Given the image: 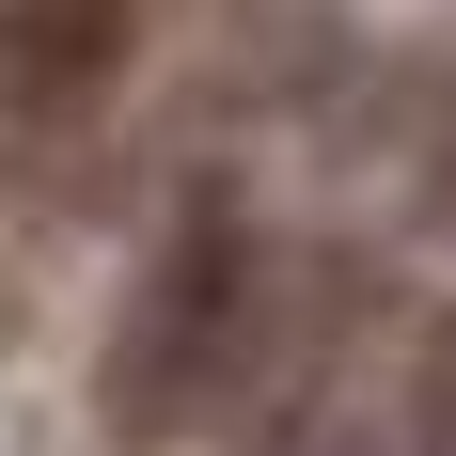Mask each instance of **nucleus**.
<instances>
[{"mask_svg": "<svg viewBox=\"0 0 456 456\" xmlns=\"http://www.w3.org/2000/svg\"><path fill=\"white\" fill-rule=\"evenodd\" d=\"M236 315H252V221L221 189H189L158 221V252H142L110 346H94V425L126 456H174L205 425V394H221V362H236Z\"/></svg>", "mask_w": 456, "mask_h": 456, "instance_id": "1", "label": "nucleus"}, {"mask_svg": "<svg viewBox=\"0 0 456 456\" xmlns=\"http://www.w3.org/2000/svg\"><path fill=\"white\" fill-rule=\"evenodd\" d=\"M126 79V0H0V126L63 142Z\"/></svg>", "mask_w": 456, "mask_h": 456, "instance_id": "2", "label": "nucleus"}]
</instances>
